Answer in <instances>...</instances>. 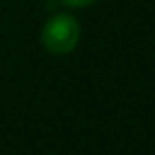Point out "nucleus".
<instances>
[{
    "mask_svg": "<svg viewBox=\"0 0 155 155\" xmlns=\"http://www.w3.org/2000/svg\"><path fill=\"white\" fill-rule=\"evenodd\" d=\"M80 21L71 12H57L44 23L39 32V41L50 55H68L78 48L80 44Z\"/></svg>",
    "mask_w": 155,
    "mask_h": 155,
    "instance_id": "f257e3e1",
    "label": "nucleus"
},
{
    "mask_svg": "<svg viewBox=\"0 0 155 155\" xmlns=\"http://www.w3.org/2000/svg\"><path fill=\"white\" fill-rule=\"evenodd\" d=\"M64 7H68V9H84V7L94 5L96 0H59Z\"/></svg>",
    "mask_w": 155,
    "mask_h": 155,
    "instance_id": "f03ea898",
    "label": "nucleus"
}]
</instances>
